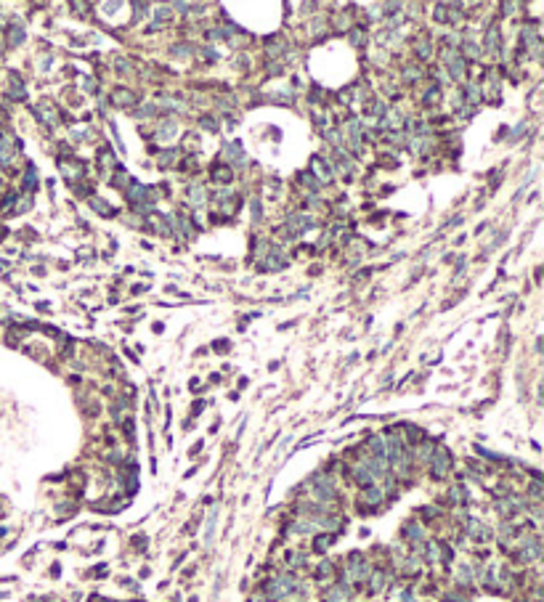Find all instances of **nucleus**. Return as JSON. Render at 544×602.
<instances>
[{
  "instance_id": "f257e3e1",
  "label": "nucleus",
  "mask_w": 544,
  "mask_h": 602,
  "mask_svg": "<svg viewBox=\"0 0 544 602\" xmlns=\"http://www.w3.org/2000/svg\"><path fill=\"white\" fill-rule=\"evenodd\" d=\"M449 467H452V459H449V454L443 451V448H438V451L433 454V475L435 478H443Z\"/></svg>"
},
{
  "instance_id": "f03ea898",
  "label": "nucleus",
  "mask_w": 544,
  "mask_h": 602,
  "mask_svg": "<svg viewBox=\"0 0 544 602\" xmlns=\"http://www.w3.org/2000/svg\"><path fill=\"white\" fill-rule=\"evenodd\" d=\"M35 114L43 117V122H58V112H56V106H51L48 101H43L35 106Z\"/></svg>"
},
{
  "instance_id": "7ed1b4c3",
  "label": "nucleus",
  "mask_w": 544,
  "mask_h": 602,
  "mask_svg": "<svg viewBox=\"0 0 544 602\" xmlns=\"http://www.w3.org/2000/svg\"><path fill=\"white\" fill-rule=\"evenodd\" d=\"M446 64H449V69H452V75H454L457 80L465 77V61H462L457 53H446Z\"/></svg>"
},
{
  "instance_id": "20e7f679",
  "label": "nucleus",
  "mask_w": 544,
  "mask_h": 602,
  "mask_svg": "<svg viewBox=\"0 0 544 602\" xmlns=\"http://www.w3.org/2000/svg\"><path fill=\"white\" fill-rule=\"evenodd\" d=\"M114 104L117 106H133L136 104V93H130L125 88H117L114 90Z\"/></svg>"
},
{
  "instance_id": "39448f33",
  "label": "nucleus",
  "mask_w": 544,
  "mask_h": 602,
  "mask_svg": "<svg viewBox=\"0 0 544 602\" xmlns=\"http://www.w3.org/2000/svg\"><path fill=\"white\" fill-rule=\"evenodd\" d=\"M205 199H207V194H205L202 186H191V188H188V202H191L194 207H202Z\"/></svg>"
},
{
  "instance_id": "423d86ee",
  "label": "nucleus",
  "mask_w": 544,
  "mask_h": 602,
  "mask_svg": "<svg viewBox=\"0 0 544 602\" xmlns=\"http://www.w3.org/2000/svg\"><path fill=\"white\" fill-rule=\"evenodd\" d=\"M212 181H215V183H229L231 181V170L223 168V164H215V168H212Z\"/></svg>"
},
{
  "instance_id": "0eeeda50",
  "label": "nucleus",
  "mask_w": 544,
  "mask_h": 602,
  "mask_svg": "<svg viewBox=\"0 0 544 602\" xmlns=\"http://www.w3.org/2000/svg\"><path fill=\"white\" fill-rule=\"evenodd\" d=\"M311 168H313V173H316L322 181H329V175H332V170H327V164H324L322 157H316V159L311 162Z\"/></svg>"
},
{
  "instance_id": "6e6552de",
  "label": "nucleus",
  "mask_w": 544,
  "mask_h": 602,
  "mask_svg": "<svg viewBox=\"0 0 544 602\" xmlns=\"http://www.w3.org/2000/svg\"><path fill=\"white\" fill-rule=\"evenodd\" d=\"M175 127H178V125H175V120H165V125H159V130H157V138H159V141H168V138L175 133Z\"/></svg>"
},
{
  "instance_id": "1a4fd4ad",
  "label": "nucleus",
  "mask_w": 544,
  "mask_h": 602,
  "mask_svg": "<svg viewBox=\"0 0 544 602\" xmlns=\"http://www.w3.org/2000/svg\"><path fill=\"white\" fill-rule=\"evenodd\" d=\"M364 499L369 501V504H380V501H382V491H380V488H366V491H364Z\"/></svg>"
},
{
  "instance_id": "9d476101",
  "label": "nucleus",
  "mask_w": 544,
  "mask_h": 602,
  "mask_svg": "<svg viewBox=\"0 0 544 602\" xmlns=\"http://www.w3.org/2000/svg\"><path fill=\"white\" fill-rule=\"evenodd\" d=\"M93 210H96V212H101V215H106V218H112L114 215V210L112 207H106V202H104V199H93Z\"/></svg>"
},
{
  "instance_id": "9b49d317",
  "label": "nucleus",
  "mask_w": 544,
  "mask_h": 602,
  "mask_svg": "<svg viewBox=\"0 0 544 602\" xmlns=\"http://www.w3.org/2000/svg\"><path fill=\"white\" fill-rule=\"evenodd\" d=\"M215 520H218V515L212 512L210 517H207V528H205V544H210L212 541V530H215Z\"/></svg>"
},
{
  "instance_id": "f8f14e48",
  "label": "nucleus",
  "mask_w": 544,
  "mask_h": 602,
  "mask_svg": "<svg viewBox=\"0 0 544 602\" xmlns=\"http://www.w3.org/2000/svg\"><path fill=\"white\" fill-rule=\"evenodd\" d=\"M21 40H24V29H21V27H16V29L11 27V38H8V43H11V45H19Z\"/></svg>"
},
{
  "instance_id": "ddd939ff",
  "label": "nucleus",
  "mask_w": 544,
  "mask_h": 602,
  "mask_svg": "<svg viewBox=\"0 0 544 602\" xmlns=\"http://www.w3.org/2000/svg\"><path fill=\"white\" fill-rule=\"evenodd\" d=\"M11 159H14V154H11L8 144H6V141H0V162H3V164H8Z\"/></svg>"
},
{
  "instance_id": "4468645a",
  "label": "nucleus",
  "mask_w": 544,
  "mask_h": 602,
  "mask_svg": "<svg viewBox=\"0 0 544 602\" xmlns=\"http://www.w3.org/2000/svg\"><path fill=\"white\" fill-rule=\"evenodd\" d=\"M467 101H472V104L481 101V88L475 85V82H470V85H467Z\"/></svg>"
},
{
  "instance_id": "2eb2a0df",
  "label": "nucleus",
  "mask_w": 544,
  "mask_h": 602,
  "mask_svg": "<svg viewBox=\"0 0 544 602\" xmlns=\"http://www.w3.org/2000/svg\"><path fill=\"white\" fill-rule=\"evenodd\" d=\"M345 597H348V592L345 589H335V592H329V602H345Z\"/></svg>"
},
{
  "instance_id": "dca6fc26",
  "label": "nucleus",
  "mask_w": 544,
  "mask_h": 602,
  "mask_svg": "<svg viewBox=\"0 0 544 602\" xmlns=\"http://www.w3.org/2000/svg\"><path fill=\"white\" fill-rule=\"evenodd\" d=\"M414 51H420L422 58H430V45L428 43H414Z\"/></svg>"
},
{
  "instance_id": "f3484780",
  "label": "nucleus",
  "mask_w": 544,
  "mask_h": 602,
  "mask_svg": "<svg viewBox=\"0 0 544 602\" xmlns=\"http://www.w3.org/2000/svg\"><path fill=\"white\" fill-rule=\"evenodd\" d=\"M404 77H406L409 82H414V80H420V69H414V66H406V69H404Z\"/></svg>"
},
{
  "instance_id": "a211bd4d",
  "label": "nucleus",
  "mask_w": 544,
  "mask_h": 602,
  "mask_svg": "<svg viewBox=\"0 0 544 602\" xmlns=\"http://www.w3.org/2000/svg\"><path fill=\"white\" fill-rule=\"evenodd\" d=\"M441 98V90H428V93H425V104H435V101H438Z\"/></svg>"
},
{
  "instance_id": "6ab92c4d",
  "label": "nucleus",
  "mask_w": 544,
  "mask_h": 602,
  "mask_svg": "<svg viewBox=\"0 0 544 602\" xmlns=\"http://www.w3.org/2000/svg\"><path fill=\"white\" fill-rule=\"evenodd\" d=\"M465 53H467L470 58H478L481 51H478V45H475V43H465Z\"/></svg>"
},
{
  "instance_id": "aec40b11",
  "label": "nucleus",
  "mask_w": 544,
  "mask_h": 602,
  "mask_svg": "<svg viewBox=\"0 0 544 602\" xmlns=\"http://www.w3.org/2000/svg\"><path fill=\"white\" fill-rule=\"evenodd\" d=\"M406 533H409V539H420V536H422V530H420V525H409V528H406Z\"/></svg>"
},
{
  "instance_id": "412c9836",
  "label": "nucleus",
  "mask_w": 544,
  "mask_h": 602,
  "mask_svg": "<svg viewBox=\"0 0 544 602\" xmlns=\"http://www.w3.org/2000/svg\"><path fill=\"white\" fill-rule=\"evenodd\" d=\"M117 69H120V72H125V75H127L130 69H133V66H130V64L125 61V58H117Z\"/></svg>"
},
{
  "instance_id": "4be33fe9",
  "label": "nucleus",
  "mask_w": 544,
  "mask_h": 602,
  "mask_svg": "<svg viewBox=\"0 0 544 602\" xmlns=\"http://www.w3.org/2000/svg\"><path fill=\"white\" fill-rule=\"evenodd\" d=\"M202 125L207 127V130H218V125L212 122V117H202Z\"/></svg>"
},
{
  "instance_id": "5701e85b",
  "label": "nucleus",
  "mask_w": 544,
  "mask_h": 602,
  "mask_svg": "<svg viewBox=\"0 0 544 602\" xmlns=\"http://www.w3.org/2000/svg\"><path fill=\"white\" fill-rule=\"evenodd\" d=\"M332 541V536H324V539H318L316 541V549H327V544Z\"/></svg>"
},
{
  "instance_id": "b1692460",
  "label": "nucleus",
  "mask_w": 544,
  "mask_h": 602,
  "mask_svg": "<svg viewBox=\"0 0 544 602\" xmlns=\"http://www.w3.org/2000/svg\"><path fill=\"white\" fill-rule=\"evenodd\" d=\"M382 586V573H377V576H372V589H380Z\"/></svg>"
}]
</instances>
